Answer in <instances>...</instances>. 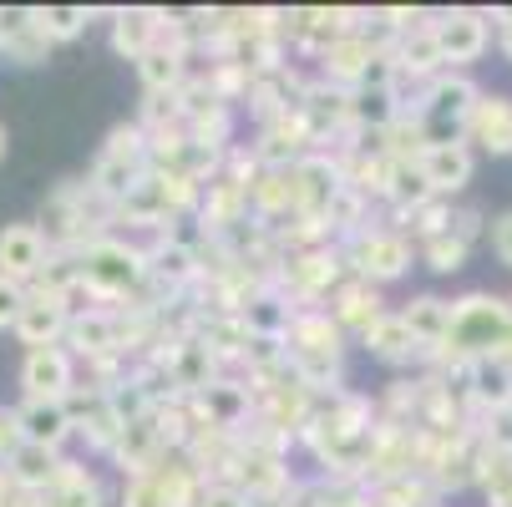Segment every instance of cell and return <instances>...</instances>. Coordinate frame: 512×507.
Masks as SVG:
<instances>
[{
	"mask_svg": "<svg viewBox=\"0 0 512 507\" xmlns=\"http://www.w3.org/2000/svg\"><path fill=\"white\" fill-rule=\"evenodd\" d=\"M340 254H345V269L355 279H371L376 289L411 274V264H416V244L396 224H371L355 239H340Z\"/></svg>",
	"mask_w": 512,
	"mask_h": 507,
	"instance_id": "3",
	"label": "cell"
},
{
	"mask_svg": "<svg viewBox=\"0 0 512 507\" xmlns=\"http://www.w3.org/2000/svg\"><path fill=\"white\" fill-rule=\"evenodd\" d=\"M381 51L365 41V31H350V36H335L325 51H320V77L325 82H335V87H345V92H355L360 82H365V71H371V61H376Z\"/></svg>",
	"mask_w": 512,
	"mask_h": 507,
	"instance_id": "12",
	"label": "cell"
},
{
	"mask_svg": "<svg viewBox=\"0 0 512 507\" xmlns=\"http://www.w3.org/2000/svg\"><path fill=\"white\" fill-rule=\"evenodd\" d=\"M21 426H26V442L51 447V452H61L71 437H77L66 401H21Z\"/></svg>",
	"mask_w": 512,
	"mask_h": 507,
	"instance_id": "20",
	"label": "cell"
},
{
	"mask_svg": "<svg viewBox=\"0 0 512 507\" xmlns=\"http://www.w3.org/2000/svg\"><path fill=\"white\" fill-rule=\"evenodd\" d=\"M77 355L66 345H41V350H26L21 360V396L26 401H66L77 391Z\"/></svg>",
	"mask_w": 512,
	"mask_h": 507,
	"instance_id": "4",
	"label": "cell"
},
{
	"mask_svg": "<svg viewBox=\"0 0 512 507\" xmlns=\"http://www.w3.org/2000/svg\"><path fill=\"white\" fill-rule=\"evenodd\" d=\"M66 325H71V310L61 300H31L26 295V310L16 320V340L26 350H41V345H61L66 340Z\"/></svg>",
	"mask_w": 512,
	"mask_h": 507,
	"instance_id": "18",
	"label": "cell"
},
{
	"mask_svg": "<svg viewBox=\"0 0 512 507\" xmlns=\"http://www.w3.org/2000/svg\"><path fill=\"white\" fill-rule=\"evenodd\" d=\"M497 46H502V56L512 61V11H497Z\"/></svg>",
	"mask_w": 512,
	"mask_h": 507,
	"instance_id": "34",
	"label": "cell"
},
{
	"mask_svg": "<svg viewBox=\"0 0 512 507\" xmlns=\"http://www.w3.org/2000/svg\"><path fill=\"white\" fill-rule=\"evenodd\" d=\"M26 447V426H21V406H0V467Z\"/></svg>",
	"mask_w": 512,
	"mask_h": 507,
	"instance_id": "29",
	"label": "cell"
},
{
	"mask_svg": "<svg viewBox=\"0 0 512 507\" xmlns=\"http://www.w3.org/2000/svg\"><path fill=\"white\" fill-rule=\"evenodd\" d=\"M421 173L431 183L436 198H457L467 193L472 173H477V153H472V142H431L426 158H421Z\"/></svg>",
	"mask_w": 512,
	"mask_h": 507,
	"instance_id": "8",
	"label": "cell"
},
{
	"mask_svg": "<svg viewBox=\"0 0 512 507\" xmlns=\"http://www.w3.org/2000/svg\"><path fill=\"white\" fill-rule=\"evenodd\" d=\"M452 355L462 360H502L512 366V310L507 300L487 295V289H472V295L452 300Z\"/></svg>",
	"mask_w": 512,
	"mask_h": 507,
	"instance_id": "1",
	"label": "cell"
},
{
	"mask_svg": "<svg viewBox=\"0 0 512 507\" xmlns=\"http://www.w3.org/2000/svg\"><path fill=\"white\" fill-rule=\"evenodd\" d=\"M507 310H512V295H507Z\"/></svg>",
	"mask_w": 512,
	"mask_h": 507,
	"instance_id": "36",
	"label": "cell"
},
{
	"mask_svg": "<svg viewBox=\"0 0 512 507\" xmlns=\"http://www.w3.org/2000/svg\"><path fill=\"white\" fill-rule=\"evenodd\" d=\"M401 320H406V330L416 335L421 355H426V350H442V345L452 340V300H442V295H416V300H406V305H401Z\"/></svg>",
	"mask_w": 512,
	"mask_h": 507,
	"instance_id": "16",
	"label": "cell"
},
{
	"mask_svg": "<svg viewBox=\"0 0 512 507\" xmlns=\"http://www.w3.org/2000/svg\"><path fill=\"white\" fill-rule=\"evenodd\" d=\"M122 507H168V492L158 482V472H142V477H127L122 482Z\"/></svg>",
	"mask_w": 512,
	"mask_h": 507,
	"instance_id": "26",
	"label": "cell"
},
{
	"mask_svg": "<svg viewBox=\"0 0 512 507\" xmlns=\"http://www.w3.org/2000/svg\"><path fill=\"white\" fill-rule=\"evenodd\" d=\"M163 41V11H112V51L127 61H142L153 46Z\"/></svg>",
	"mask_w": 512,
	"mask_h": 507,
	"instance_id": "17",
	"label": "cell"
},
{
	"mask_svg": "<svg viewBox=\"0 0 512 507\" xmlns=\"http://www.w3.org/2000/svg\"><path fill=\"white\" fill-rule=\"evenodd\" d=\"M46 497H51V507H102V502H107V487L97 482L92 467L61 462V472H56V482H51Z\"/></svg>",
	"mask_w": 512,
	"mask_h": 507,
	"instance_id": "22",
	"label": "cell"
},
{
	"mask_svg": "<svg viewBox=\"0 0 512 507\" xmlns=\"http://www.w3.org/2000/svg\"><path fill=\"white\" fill-rule=\"evenodd\" d=\"M198 507H254V502H249L239 487H208Z\"/></svg>",
	"mask_w": 512,
	"mask_h": 507,
	"instance_id": "32",
	"label": "cell"
},
{
	"mask_svg": "<svg viewBox=\"0 0 512 507\" xmlns=\"http://www.w3.org/2000/svg\"><path fill=\"white\" fill-rule=\"evenodd\" d=\"M77 259H82V279L97 289L112 310H122L137 289H142V279H148V254H142V244L117 239V234L92 239Z\"/></svg>",
	"mask_w": 512,
	"mask_h": 507,
	"instance_id": "2",
	"label": "cell"
},
{
	"mask_svg": "<svg viewBox=\"0 0 512 507\" xmlns=\"http://www.w3.org/2000/svg\"><path fill=\"white\" fill-rule=\"evenodd\" d=\"M396 66H401V82L411 77L416 87H426L431 77H442L447 56H442V41H436V21H421V26H411L396 41Z\"/></svg>",
	"mask_w": 512,
	"mask_h": 507,
	"instance_id": "14",
	"label": "cell"
},
{
	"mask_svg": "<svg viewBox=\"0 0 512 507\" xmlns=\"http://www.w3.org/2000/svg\"><path fill=\"white\" fill-rule=\"evenodd\" d=\"M61 452H51V447H36V442H26L11 462H6V477L16 482V487H26V492H51V482H56V472H61Z\"/></svg>",
	"mask_w": 512,
	"mask_h": 507,
	"instance_id": "23",
	"label": "cell"
},
{
	"mask_svg": "<svg viewBox=\"0 0 512 507\" xmlns=\"http://www.w3.org/2000/svg\"><path fill=\"white\" fill-rule=\"evenodd\" d=\"M487 229H492V219L477 208V203H457L452 208V234L462 239V244H477V239H487Z\"/></svg>",
	"mask_w": 512,
	"mask_h": 507,
	"instance_id": "28",
	"label": "cell"
},
{
	"mask_svg": "<svg viewBox=\"0 0 512 507\" xmlns=\"http://www.w3.org/2000/svg\"><path fill=\"white\" fill-rule=\"evenodd\" d=\"M487 244H492L497 264H502V269H512V208L492 219V229H487Z\"/></svg>",
	"mask_w": 512,
	"mask_h": 507,
	"instance_id": "31",
	"label": "cell"
},
{
	"mask_svg": "<svg viewBox=\"0 0 512 507\" xmlns=\"http://www.w3.org/2000/svg\"><path fill=\"white\" fill-rule=\"evenodd\" d=\"M467 254H472V244H462L452 229L436 234V239H426V244L416 249V259H421L431 274H462V269H467Z\"/></svg>",
	"mask_w": 512,
	"mask_h": 507,
	"instance_id": "24",
	"label": "cell"
},
{
	"mask_svg": "<svg viewBox=\"0 0 512 507\" xmlns=\"http://www.w3.org/2000/svg\"><path fill=\"white\" fill-rule=\"evenodd\" d=\"M330 315H335V325L345 330V335H365V330H371L381 315H386V305H381V289L371 284V279H345L340 289H335V295H330Z\"/></svg>",
	"mask_w": 512,
	"mask_h": 507,
	"instance_id": "13",
	"label": "cell"
},
{
	"mask_svg": "<svg viewBox=\"0 0 512 507\" xmlns=\"http://www.w3.org/2000/svg\"><path fill=\"white\" fill-rule=\"evenodd\" d=\"M300 112H305L315 142H320V153H325V142H335V137L350 132V92L335 87V82H325V77H310V92H305Z\"/></svg>",
	"mask_w": 512,
	"mask_h": 507,
	"instance_id": "9",
	"label": "cell"
},
{
	"mask_svg": "<svg viewBox=\"0 0 512 507\" xmlns=\"http://www.w3.org/2000/svg\"><path fill=\"white\" fill-rule=\"evenodd\" d=\"M66 350L77 355V360L122 355V310H87V315H71V325H66Z\"/></svg>",
	"mask_w": 512,
	"mask_h": 507,
	"instance_id": "10",
	"label": "cell"
},
{
	"mask_svg": "<svg viewBox=\"0 0 512 507\" xmlns=\"http://www.w3.org/2000/svg\"><path fill=\"white\" fill-rule=\"evenodd\" d=\"M66 411H71V426H77V437H87V447L92 452H107L112 457V447H117V437H122V416L112 411V401H107V391H92V386H77L66 396Z\"/></svg>",
	"mask_w": 512,
	"mask_h": 507,
	"instance_id": "6",
	"label": "cell"
},
{
	"mask_svg": "<svg viewBox=\"0 0 512 507\" xmlns=\"http://www.w3.org/2000/svg\"><path fill=\"white\" fill-rule=\"evenodd\" d=\"M188 77H193V56H183V51L168 46V41H158L148 56L137 61V82H142V92H183Z\"/></svg>",
	"mask_w": 512,
	"mask_h": 507,
	"instance_id": "19",
	"label": "cell"
},
{
	"mask_svg": "<svg viewBox=\"0 0 512 507\" xmlns=\"http://www.w3.org/2000/svg\"><path fill=\"white\" fill-rule=\"evenodd\" d=\"M6 148H11V137H6V122H0V163H6Z\"/></svg>",
	"mask_w": 512,
	"mask_h": 507,
	"instance_id": "35",
	"label": "cell"
},
{
	"mask_svg": "<svg viewBox=\"0 0 512 507\" xmlns=\"http://www.w3.org/2000/svg\"><path fill=\"white\" fill-rule=\"evenodd\" d=\"M36 26L56 41H77L87 26H92V11L87 6H36Z\"/></svg>",
	"mask_w": 512,
	"mask_h": 507,
	"instance_id": "25",
	"label": "cell"
},
{
	"mask_svg": "<svg viewBox=\"0 0 512 507\" xmlns=\"http://www.w3.org/2000/svg\"><path fill=\"white\" fill-rule=\"evenodd\" d=\"M355 345L371 355V360H381V366H411V360H421V345H416V335L406 330L401 310H386Z\"/></svg>",
	"mask_w": 512,
	"mask_h": 507,
	"instance_id": "15",
	"label": "cell"
},
{
	"mask_svg": "<svg viewBox=\"0 0 512 507\" xmlns=\"http://www.w3.org/2000/svg\"><path fill=\"white\" fill-rule=\"evenodd\" d=\"M477 431H482V442L492 452H507L512 457V401L497 406V411H487V416H477Z\"/></svg>",
	"mask_w": 512,
	"mask_h": 507,
	"instance_id": "27",
	"label": "cell"
},
{
	"mask_svg": "<svg viewBox=\"0 0 512 507\" xmlns=\"http://www.w3.org/2000/svg\"><path fill=\"white\" fill-rule=\"evenodd\" d=\"M46 259H51V244H46L41 224H6V229H0V274H6V279L36 284Z\"/></svg>",
	"mask_w": 512,
	"mask_h": 507,
	"instance_id": "7",
	"label": "cell"
},
{
	"mask_svg": "<svg viewBox=\"0 0 512 507\" xmlns=\"http://www.w3.org/2000/svg\"><path fill=\"white\" fill-rule=\"evenodd\" d=\"M0 507H51V497L46 492H26V487L11 482V492H6V502H0Z\"/></svg>",
	"mask_w": 512,
	"mask_h": 507,
	"instance_id": "33",
	"label": "cell"
},
{
	"mask_svg": "<svg viewBox=\"0 0 512 507\" xmlns=\"http://www.w3.org/2000/svg\"><path fill=\"white\" fill-rule=\"evenodd\" d=\"M21 310H26V284H16V279L0 274V330H16Z\"/></svg>",
	"mask_w": 512,
	"mask_h": 507,
	"instance_id": "30",
	"label": "cell"
},
{
	"mask_svg": "<svg viewBox=\"0 0 512 507\" xmlns=\"http://www.w3.org/2000/svg\"><path fill=\"white\" fill-rule=\"evenodd\" d=\"M295 305H289L279 289H264L259 300H249L244 310H239V320H244V330L249 335H259V340H284L289 335V325H295Z\"/></svg>",
	"mask_w": 512,
	"mask_h": 507,
	"instance_id": "21",
	"label": "cell"
},
{
	"mask_svg": "<svg viewBox=\"0 0 512 507\" xmlns=\"http://www.w3.org/2000/svg\"><path fill=\"white\" fill-rule=\"evenodd\" d=\"M431 21H436V41H442L447 71H467V66L482 61V51L492 41V26H487L482 11H442Z\"/></svg>",
	"mask_w": 512,
	"mask_h": 507,
	"instance_id": "5",
	"label": "cell"
},
{
	"mask_svg": "<svg viewBox=\"0 0 512 507\" xmlns=\"http://www.w3.org/2000/svg\"><path fill=\"white\" fill-rule=\"evenodd\" d=\"M467 142H477L492 158H512V97L507 92H482V102L467 117Z\"/></svg>",
	"mask_w": 512,
	"mask_h": 507,
	"instance_id": "11",
	"label": "cell"
}]
</instances>
